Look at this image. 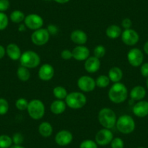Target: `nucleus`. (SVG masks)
<instances>
[{
  "label": "nucleus",
  "instance_id": "f257e3e1",
  "mask_svg": "<svg viewBox=\"0 0 148 148\" xmlns=\"http://www.w3.org/2000/svg\"><path fill=\"white\" fill-rule=\"evenodd\" d=\"M128 89L121 82L114 83L110 86L108 92V97L113 103L121 104L126 100L128 97Z\"/></svg>",
  "mask_w": 148,
  "mask_h": 148
},
{
  "label": "nucleus",
  "instance_id": "f03ea898",
  "mask_svg": "<svg viewBox=\"0 0 148 148\" xmlns=\"http://www.w3.org/2000/svg\"><path fill=\"white\" fill-rule=\"evenodd\" d=\"M98 120L102 127L111 129L116 126L117 117L115 111L111 108H103L99 110Z\"/></svg>",
  "mask_w": 148,
  "mask_h": 148
},
{
  "label": "nucleus",
  "instance_id": "7ed1b4c3",
  "mask_svg": "<svg viewBox=\"0 0 148 148\" xmlns=\"http://www.w3.org/2000/svg\"><path fill=\"white\" fill-rule=\"evenodd\" d=\"M67 106L71 109L78 110L86 105L87 99L86 95L80 92H73L68 93L65 99Z\"/></svg>",
  "mask_w": 148,
  "mask_h": 148
},
{
  "label": "nucleus",
  "instance_id": "20e7f679",
  "mask_svg": "<svg viewBox=\"0 0 148 148\" xmlns=\"http://www.w3.org/2000/svg\"><path fill=\"white\" fill-rule=\"evenodd\" d=\"M116 126L118 131L123 134H129L134 131L136 123L129 115H122L116 121Z\"/></svg>",
  "mask_w": 148,
  "mask_h": 148
},
{
  "label": "nucleus",
  "instance_id": "39448f33",
  "mask_svg": "<svg viewBox=\"0 0 148 148\" xmlns=\"http://www.w3.org/2000/svg\"><path fill=\"white\" fill-rule=\"evenodd\" d=\"M27 111L31 119L40 120L45 114V105L40 99H34L28 102Z\"/></svg>",
  "mask_w": 148,
  "mask_h": 148
},
{
  "label": "nucleus",
  "instance_id": "423d86ee",
  "mask_svg": "<svg viewBox=\"0 0 148 148\" xmlns=\"http://www.w3.org/2000/svg\"><path fill=\"white\" fill-rule=\"evenodd\" d=\"M20 62L22 66L31 69L39 66L41 62V58L40 56L34 51L27 50L23 52L21 55Z\"/></svg>",
  "mask_w": 148,
  "mask_h": 148
},
{
  "label": "nucleus",
  "instance_id": "0eeeda50",
  "mask_svg": "<svg viewBox=\"0 0 148 148\" xmlns=\"http://www.w3.org/2000/svg\"><path fill=\"white\" fill-rule=\"evenodd\" d=\"M50 34L47 28H39L34 31L31 36V42L36 46H43L46 45L49 40Z\"/></svg>",
  "mask_w": 148,
  "mask_h": 148
},
{
  "label": "nucleus",
  "instance_id": "6e6552de",
  "mask_svg": "<svg viewBox=\"0 0 148 148\" xmlns=\"http://www.w3.org/2000/svg\"><path fill=\"white\" fill-rule=\"evenodd\" d=\"M24 24L28 29L36 31L43 27L44 20L39 15L31 13L25 16Z\"/></svg>",
  "mask_w": 148,
  "mask_h": 148
},
{
  "label": "nucleus",
  "instance_id": "1a4fd4ad",
  "mask_svg": "<svg viewBox=\"0 0 148 148\" xmlns=\"http://www.w3.org/2000/svg\"><path fill=\"white\" fill-rule=\"evenodd\" d=\"M113 138H114L113 134L110 129L103 128L98 131L97 133L96 134L95 141L99 146H106L110 144Z\"/></svg>",
  "mask_w": 148,
  "mask_h": 148
},
{
  "label": "nucleus",
  "instance_id": "9d476101",
  "mask_svg": "<svg viewBox=\"0 0 148 148\" xmlns=\"http://www.w3.org/2000/svg\"><path fill=\"white\" fill-rule=\"evenodd\" d=\"M127 60L132 66H140L144 61L143 52L139 48H132L127 53Z\"/></svg>",
  "mask_w": 148,
  "mask_h": 148
},
{
  "label": "nucleus",
  "instance_id": "9b49d317",
  "mask_svg": "<svg viewBox=\"0 0 148 148\" xmlns=\"http://www.w3.org/2000/svg\"><path fill=\"white\" fill-rule=\"evenodd\" d=\"M121 37L123 44L129 47L134 46L139 41V34L132 28L125 29L124 31H122Z\"/></svg>",
  "mask_w": 148,
  "mask_h": 148
},
{
  "label": "nucleus",
  "instance_id": "f8f14e48",
  "mask_svg": "<svg viewBox=\"0 0 148 148\" xmlns=\"http://www.w3.org/2000/svg\"><path fill=\"white\" fill-rule=\"evenodd\" d=\"M77 86L83 92H91L96 87V82L91 76H82L78 79Z\"/></svg>",
  "mask_w": 148,
  "mask_h": 148
},
{
  "label": "nucleus",
  "instance_id": "ddd939ff",
  "mask_svg": "<svg viewBox=\"0 0 148 148\" xmlns=\"http://www.w3.org/2000/svg\"><path fill=\"white\" fill-rule=\"evenodd\" d=\"M73 134L68 130L59 131L55 136V143L60 147L68 146L73 142Z\"/></svg>",
  "mask_w": 148,
  "mask_h": 148
},
{
  "label": "nucleus",
  "instance_id": "4468645a",
  "mask_svg": "<svg viewBox=\"0 0 148 148\" xmlns=\"http://www.w3.org/2000/svg\"><path fill=\"white\" fill-rule=\"evenodd\" d=\"M73 58L79 61H85L90 57V50L84 45H77L72 50Z\"/></svg>",
  "mask_w": 148,
  "mask_h": 148
},
{
  "label": "nucleus",
  "instance_id": "2eb2a0df",
  "mask_svg": "<svg viewBox=\"0 0 148 148\" xmlns=\"http://www.w3.org/2000/svg\"><path fill=\"white\" fill-rule=\"evenodd\" d=\"M55 75V69L50 64L45 63L39 68L38 76L43 82H49Z\"/></svg>",
  "mask_w": 148,
  "mask_h": 148
},
{
  "label": "nucleus",
  "instance_id": "dca6fc26",
  "mask_svg": "<svg viewBox=\"0 0 148 148\" xmlns=\"http://www.w3.org/2000/svg\"><path fill=\"white\" fill-rule=\"evenodd\" d=\"M133 113L139 118H145L148 116V101H138L132 108Z\"/></svg>",
  "mask_w": 148,
  "mask_h": 148
},
{
  "label": "nucleus",
  "instance_id": "f3484780",
  "mask_svg": "<svg viewBox=\"0 0 148 148\" xmlns=\"http://www.w3.org/2000/svg\"><path fill=\"white\" fill-rule=\"evenodd\" d=\"M100 60L95 56H90L85 60L84 69L86 72L89 73H94L97 72L100 68Z\"/></svg>",
  "mask_w": 148,
  "mask_h": 148
},
{
  "label": "nucleus",
  "instance_id": "a211bd4d",
  "mask_svg": "<svg viewBox=\"0 0 148 148\" xmlns=\"http://www.w3.org/2000/svg\"><path fill=\"white\" fill-rule=\"evenodd\" d=\"M71 39L77 45H84L87 42L88 36L85 31L80 29L74 30L71 34Z\"/></svg>",
  "mask_w": 148,
  "mask_h": 148
},
{
  "label": "nucleus",
  "instance_id": "6ab92c4d",
  "mask_svg": "<svg viewBox=\"0 0 148 148\" xmlns=\"http://www.w3.org/2000/svg\"><path fill=\"white\" fill-rule=\"evenodd\" d=\"M6 54L12 60H18L21 58L22 52L18 45L10 43L6 47Z\"/></svg>",
  "mask_w": 148,
  "mask_h": 148
},
{
  "label": "nucleus",
  "instance_id": "aec40b11",
  "mask_svg": "<svg viewBox=\"0 0 148 148\" xmlns=\"http://www.w3.org/2000/svg\"><path fill=\"white\" fill-rule=\"evenodd\" d=\"M146 94L147 92L145 88L141 85H137L132 88V90L130 91L129 95L133 100L138 102V101L143 100V99L146 96Z\"/></svg>",
  "mask_w": 148,
  "mask_h": 148
},
{
  "label": "nucleus",
  "instance_id": "412c9836",
  "mask_svg": "<svg viewBox=\"0 0 148 148\" xmlns=\"http://www.w3.org/2000/svg\"><path fill=\"white\" fill-rule=\"evenodd\" d=\"M67 105L64 100L56 99L50 105V111L55 115H60L65 112Z\"/></svg>",
  "mask_w": 148,
  "mask_h": 148
},
{
  "label": "nucleus",
  "instance_id": "4be33fe9",
  "mask_svg": "<svg viewBox=\"0 0 148 148\" xmlns=\"http://www.w3.org/2000/svg\"><path fill=\"white\" fill-rule=\"evenodd\" d=\"M108 77L110 82L113 83L120 82L123 78V71L119 67H112L108 71Z\"/></svg>",
  "mask_w": 148,
  "mask_h": 148
},
{
  "label": "nucleus",
  "instance_id": "5701e85b",
  "mask_svg": "<svg viewBox=\"0 0 148 148\" xmlns=\"http://www.w3.org/2000/svg\"><path fill=\"white\" fill-rule=\"evenodd\" d=\"M122 30L118 25H110L107 28L105 34L107 36L111 39H116L121 36Z\"/></svg>",
  "mask_w": 148,
  "mask_h": 148
},
{
  "label": "nucleus",
  "instance_id": "b1692460",
  "mask_svg": "<svg viewBox=\"0 0 148 148\" xmlns=\"http://www.w3.org/2000/svg\"><path fill=\"white\" fill-rule=\"evenodd\" d=\"M39 134L45 138L49 137L53 133V127L52 124L47 121H44L39 124Z\"/></svg>",
  "mask_w": 148,
  "mask_h": 148
},
{
  "label": "nucleus",
  "instance_id": "393cba45",
  "mask_svg": "<svg viewBox=\"0 0 148 148\" xmlns=\"http://www.w3.org/2000/svg\"><path fill=\"white\" fill-rule=\"evenodd\" d=\"M17 76L21 82H28L31 77V73H30L29 69L21 65L17 70Z\"/></svg>",
  "mask_w": 148,
  "mask_h": 148
},
{
  "label": "nucleus",
  "instance_id": "a878e982",
  "mask_svg": "<svg viewBox=\"0 0 148 148\" xmlns=\"http://www.w3.org/2000/svg\"><path fill=\"white\" fill-rule=\"evenodd\" d=\"M68 94L67 89L62 86H57L53 89V95L57 99H65Z\"/></svg>",
  "mask_w": 148,
  "mask_h": 148
},
{
  "label": "nucleus",
  "instance_id": "bb28decb",
  "mask_svg": "<svg viewBox=\"0 0 148 148\" xmlns=\"http://www.w3.org/2000/svg\"><path fill=\"white\" fill-rule=\"evenodd\" d=\"M10 18L11 21L14 23H21L25 20V15L22 11L16 10L11 12Z\"/></svg>",
  "mask_w": 148,
  "mask_h": 148
},
{
  "label": "nucleus",
  "instance_id": "cd10ccee",
  "mask_svg": "<svg viewBox=\"0 0 148 148\" xmlns=\"http://www.w3.org/2000/svg\"><path fill=\"white\" fill-rule=\"evenodd\" d=\"M95 82H96V86L103 89V88H106L109 86L110 80L108 76L100 75L95 79Z\"/></svg>",
  "mask_w": 148,
  "mask_h": 148
},
{
  "label": "nucleus",
  "instance_id": "c85d7f7f",
  "mask_svg": "<svg viewBox=\"0 0 148 148\" xmlns=\"http://www.w3.org/2000/svg\"><path fill=\"white\" fill-rule=\"evenodd\" d=\"M12 145V137L7 134L0 135V148H10Z\"/></svg>",
  "mask_w": 148,
  "mask_h": 148
},
{
  "label": "nucleus",
  "instance_id": "c756f323",
  "mask_svg": "<svg viewBox=\"0 0 148 148\" xmlns=\"http://www.w3.org/2000/svg\"><path fill=\"white\" fill-rule=\"evenodd\" d=\"M28 102H28L25 98L21 97L19 98V99H17L16 102H15V107H16L17 109L19 110H27Z\"/></svg>",
  "mask_w": 148,
  "mask_h": 148
},
{
  "label": "nucleus",
  "instance_id": "7c9ffc66",
  "mask_svg": "<svg viewBox=\"0 0 148 148\" xmlns=\"http://www.w3.org/2000/svg\"><path fill=\"white\" fill-rule=\"evenodd\" d=\"M93 53L94 56L100 60L101 58H104V56L105 55V53H106V49H105V47L102 46V45H97V46L95 47V48L94 49Z\"/></svg>",
  "mask_w": 148,
  "mask_h": 148
},
{
  "label": "nucleus",
  "instance_id": "2f4dec72",
  "mask_svg": "<svg viewBox=\"0 0 148 148\" xmlns=\"http://www.w3.org/2000/svg\"><path fill=\"white\" fill-rule=\"evenodd\" d=\"M9 24V18L5 12H0V31L6 29Z\"/></svg>",
  "mask_w": 148,
  "mask_h": 148
},
{
  "label": "nucleus",
  "instance_id": "473e14b6",
  "mask_svg": "<svg viewBox=\"0 0 148 148\" xmlns=\"http://www.w3.org/2000/svg\"><path fill=\"white\" fill-rule=\"evenodd\" d=\"M9 110V103L5 98H0V116H4Z\"/></svg>",
  "mask_w": 148,
  "mask_h": 148
},
{
  "label": "nucleus",
  "instance_id": "72a5a7b5",
  "mask_svg": "<svg viewBox=\"0 0 148 148\" xmlns=\"http://www.w3.org/2000/svg\"><path fill=\"white\" fill-rule=\"evenodd\" d=\"M79 148H98V145L95 140L92 139H85L82 141L79 145Z\"/></svg>",
  "mask_w": 148,
  "mask_h": 148
},
{
  "label": "nucleus",
  "instance_id": "f704fd0d",
  "mask_svg": "<svg viewBox=\"0 0 148 148\" xmlns=\"http://www.w3.org/2000/svg\"><path fill=\"white\" fill-rule=\"evenodd\" d=\"M111 148H124V142L120 137H114L110 142Z\"/></svg>",
  "mask_w": 148,
  "mask_h": 148
},
{
  "label": "nucleus",
  "instance_id": "c9c22d12",
  "mask_svg": "<svg viewBox=\"0 0 148 148\" xmlns=\"http://www.w3.org/2000/svg\"><path fill=\"white\" fill-rule=\"evenodd\" d=\"M13 145H22L23 142L24 141V137L22 134L21 133H15L12 137Z\"/></svg>",
  "mask_w": 148,
  "mask_h": 148
},
{
  "label": "nucleus",
  "instance_id": "e433bc0d",
  "mask_svg": "<svg viewBox=\"0 0 148 148\" xmlns=\"http://www.w3.org/2000/svg\"><path fill=\"white\" fill-rule=\"evenodd\" d=\"M10 6L9 0H0V12H5Z\"/></svg>",
  "mask_w": 148,
  "mask_h": 148
},
{
  "label": "nucleus",
  "instance_id": "4c0bfd02",
  "mask_svg": "<svg viewBox=\"0 0 148 148\" xmlns=\"http://www.w3.org/2000/svg\"><path fill=\"white\" fill-rule=\"evenodd\" d=\"M61 58L63 60H71V58H73V54H72V50H70V49H64L61 52Z\"/></svg>",
  "mask_w": 148,
  "mask_h": 148
},
{
  "label": "nucleus",
  "instance_id": "58836bf2",
  "mask_svg": "<svg viewBox=\"0 0 148 148\" xmlns=\"http://www.w3.org/2000/svg\"><path fill=\"white\" fill-rule=\"evenodd\" d=\"M140 73L143 77H148V62H144L140 65Z\"/></svg>",
  "mask_w": 148,
  "mask_h": 148
},
{
  "label": "nucleus",
  "instance_id": "ea45409f",
  "mask_svg": "<svg viewBox=\"0 0 148 148\" xmlns=\"http://www.w3.org/2000/svg\"><path fill=\"white\" fill-rule=\"evenodd\" d=\"M121 25L123 28L125 29H129V28H132V20L129 19V18H124V19L122 21Z\"/></svg>",
  "mask_w": 148,
  "mask_h": 148
},
{
  "label": "nucleus",
  "instance_id": "a19ab883",
  "mask_svg": "<svg viewBox=\"0 0 148 148\" xmlns=\"http://www.w3.org/2000/svg\"><path fill=\"white\" fill-rule=\"evenodd\" d=\"M47 29L48 30V31H49V34L51 35H55V34H57L58 33V28L56 26V25H48L47 28Z\"/></svg>",
  "mask_w": 148,
  "mask_h": 148
},
{
  "label": "nucleus",
  "instance_id": "79ce46f5",
  "mask_svg": "<svg viewBox=\"0 0 148 148\" xmlns=\"http://www.w3.org/2000/svg\"><path fill=\"white\" fill-rule=\"evenodd\" d=\"M5 54H6V49L2 45H0V60L5 57Z\"/></svg>",
  "mask_w": 148,
  "mask_h": 148
},
{
  "label": "nucleus",
  "instance_id": "37998d69",
  "mask_svg": "<svg viewBox=\"0 0 148 148\" xmlns=\"http://www.w3.org/2000/svg\"><path fill=\"white\" fill-rule=\"evenodd\" d=\"M143 50L144 52H145V53L148 55V41H147V42L145 43V45H144Z\"/></svg>",
  "mask_w": 148,
  "mask_h": 148
},
{
  "label": "nucleus",
  "instance_id": "c03bdc74",
  "mask_svg": "<svg viewBox=\"0 0 148 148\" xmlns=\"http://www.w3.org/2000/svg\"><path fill=\"white\" fill-rule=\"evenodd\" d=\"M53 1L54 2H57V3H58V4H62V5H63V4L68 3L70 0H53Z\"/></svg>",
  "mask_w": 148,
  "mask_h": 148
},
{
  "label": "nucleus",
  "instance_id": "a18cd8bd",
  "mask_svg": "<svg viewBox=\"0 0 148 148\" xmlns=\"http://www.w3.org/2000/svg\"><path fill=\"white\" fill-rule=\"evenodd\" d=\"M26 26L25 25V24H21L19 26V28H18V30H19L20 31H24L26 30Z\"/></svg>",
  "mask_w": 148,
  "mask_h": 148
},
{
  "label": "nucleus",
  "instance_id": "49530a36",
  "mask_svg": "<svg viewBox=\"0 0 148 148\" xmlns=\"http://www.w3.org/2000/svg\"><path fill=\"white\" fill-rule=\"evenodd\" d=\"M10 148H25V147H24L22 146V145H12V146H11Z\"/></svg>",
  "mask_w": 148,
  "mask_h": 148
},
{
  "label": "nucleus",
  "instance_id": "de8ad7c7",
  "mask_svg": "<svg viewBox=\"0 0 148 148\" xmlns=\"http://www.w3.org/2000/svg\"><path fill=\"white\" fill-rule=\"evenodd\" d=\"M146 86H147V88L148 89V77L147 78V81H146Z\"/></svg>",
  "mask_w": 148,
  "mask_h": 148
},
{
  "label": "nucleus",
  "instance_id": "09e8293b",
  "mask_svg": "<svg viewBox=\"0 0 148 148\" xmlns=\"http://www.w3.org/2000/svg\"><path fill=\"white\" fill-rule=\"evenodd\" d=\"M137 148H145V147H139Z\"/></svg>",
  "mask_w": 148,
  "mask_h": 148
}]
</instances>
